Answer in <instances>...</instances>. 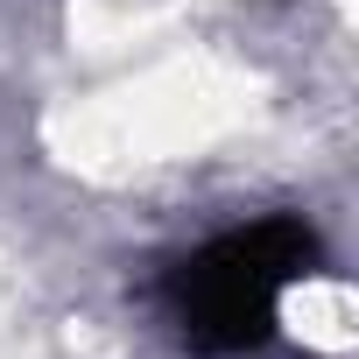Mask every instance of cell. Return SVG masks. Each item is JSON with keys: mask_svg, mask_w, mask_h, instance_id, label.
I'll use <instances>...</instances> for the list:
<instances>
[{"mask_svg": "<svg viewBox=\"0 0 359 359\" xmlns=\"http://www.w3.org/2000/svg\"><path fill=\"white\" fill-rule=\"evenodd\" d=\"M310 261H317V240L296 219H261L247 233L212 240L205 254H191L176 268L169 275V310L184 324V338L212 359L254 352L275 331L282 289L296 275H310Z\"/></svg>", "mask_w": 359, "mask_h": 359, "instance_id": "1", "label": "cell"}]
</instances>
